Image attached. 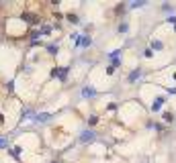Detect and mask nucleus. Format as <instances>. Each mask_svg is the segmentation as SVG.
<instances>
[{"label":"nucleus","instance_id":"nucleus-1","mask_svg":"<svg viewBox=\"0 0 176 163\" xmlns=\"http://www.w3.org/2000/svg\"><path fill=\"white\" fill-rule=\"evenodd\" d=\"M92 139H94L92 133H84V135H82V141H92Z\"/></svg>","mask_w":176,"mask_h":163},{"label":"nucleus","instance_id":"nucleus-2","mask_svg":"<svg viewBox=\"0 0 176 163\" xmlns=\"http://www.w3.org/2000/svg\"><path fill=\"white\" fill-rule=\"evenodd\" d=\"M82 94H84V96H94V90H92V88H84Z\"/></svg>","mask_w":176,"mask_h":163},{"label":"nucleus","instance_id":"nucleus-3","mask_svg":"<svg viewBox=\"0 0 176 163\" xmlns=\"http://www.w3.org/2000/svg\"><path fill=\"white\" fill-rule=\"evenodd\" d=\"M4 145H6V139H0V149H2Z\"/></svg>","mask_w":176,"mask_h":163}]
</instances>
